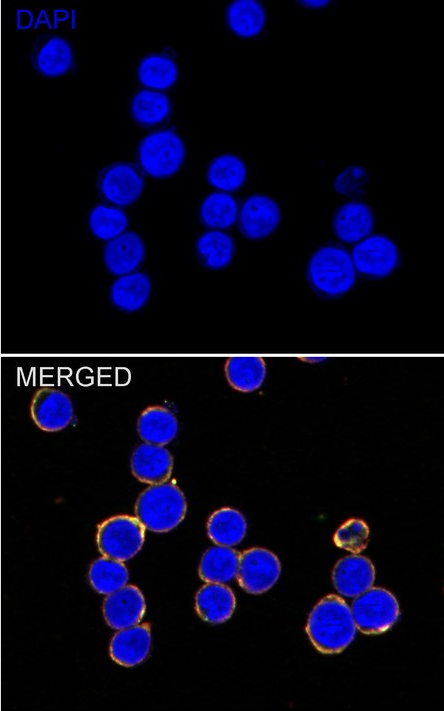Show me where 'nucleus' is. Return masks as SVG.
<instances>
[{"label": "nucleus", "mask_w": 444, "mask_h": 711, "mask_svg": "<svg viewBox=\"0 0 444 711\" xmlns=\"http://www.w3.org/2000/svg\"><path fill=\"white\" fill-rule=\"evenodd\" d=\"M306 279L312 291L322 299L343 297L357 279L350 252L336 242L323 244L308 261Z\"/></svg>", "instance_id": "f257e3e1"}, {"label": "nucleus", "mask_w": 444, "mask_h": 711, "mask_svg": "<svg viewBox=\"0 0 444 711\" xmlns=\"http://www.w3.org/2000/svg\"><path fill=\"white\" fill-rule=\"evenodd\" d=\"M306 632L318 651L334 654L342 652L353 641L356 627L347 603L331 594L312 609Z\"/></svg>", "instance_id": "f03ea898"}, {"label": "nucleus", "mask_w": 444, "mask_h": 711, "mask_svg": "<svg viewBox=\"0 0 444 711\" xmlns=\"http://www.w3.org/2000/svg\"><path fill=\"white\" fill-rule=\"evenodd\" d=\"M186 509L183 492L170 482L148 487L135 504L137 520L144 528L157 533L174 529L184 519Z\"/></svg>", "instance_id": "7ed1b4c3"}, {"label": "nucleus", "mask_w": 444, "mask_h": 711, "mask_svg": "<svg viewBox=\"0 0 444 711\" xmlns=\"http://www.w3.org/2000/svg\"><path fill=\"white\" fill-rule=\"evenodd\" d=\"M186 157L182 138L171 129L149 133L140 141L136 158L142 172L156 179L176 174Z\"/></svg>", "instance_id": "20e7f679"}, {"label": "nucleus", "mask_w": 444, "mask_h": 711, "mask_svg": "<svg viewBox=\"0 0 444 711\" xmlns=\"http://www.w3.org/2000/svg\"><path fill=\"white\" fill-rule=\"evenodd\" d=\"M144 537V527L137 518L117 515L99 524L96 541L103 556L126 561L140 551Z\"/></svg>", "instance_id": "39448f33"}, {"label": "nucleus", "mask_w": 444, "mask_h": 711, "mask_svg": "<svg viewBox=\"0 0 444 711\" xmlns=\"http://www.w3.org/2000/svg\"><path fill=\"white\" fill-rule=\"evenodd\" d=\"M399 605L392 593L374 587L359 594L351 614L356 629L364 634H380L391 628L399 617Z\"/></svg>", "instance_id": "423d86ee"}, {"label": "nucleus", "mask_w": 444, "mask_h": 711, "mask_svg": "<svg viewBox=\"0 0 444 711\" xmlns=\"http://www.w3.org/2000/svg\"><path fill=\"white\" fill-rule=\"evenodd\" d=\"M350 254L356 273L370 280L390 276L400 263L397 245L382 234L368 235L355 243Z\"/></svg>", "instance_id": "0eeeda50"}, {"label": "nucleus", "mask_w": 444, "mask_h": 711, "mask_svg": "<svg viewBox=\"0 0 444 711\" xmlns=\"http://www.w3.org/2000/svg\"><path fill=\"white\" fill-rule=\"evenodd\" d=\"M144 189V176L136 165L115 162L104 167L97 177V190L101 198L116 207L133 204Z\"/></svg>", "instance_id": "6e6552de"}, {"label": "nucleus", "mask_w": 444, "mask_h": 711, "mask_svg": "<svg viewBox=\"0 0 444 711\" xmlns=\"http://www.w3.org/2000/svg\"><path fill=\"white\" fill-rule=\"evenodd\" d=\"M280 572L281 565L277 556L267 549L255 547L239 556L236 576L246 592L261 594L277 582Z\"/></svg>", "instance_id": "1a4fd4ad"}, {"label": "nucleus", "mask_w": 444, "mask_h": 711, "mask_svg": "<svg viewBox=\"0 0 444 711\" xmlns=\"http://www.w3.org/2000/svg\"><path fill=\"white\" fill-rule=\"evenodd\" d=\"M30 60L36 72L47 78L61 77L74 67L71 44L57 34L39 35L33 42Z\"/></svg>", "instance_id": "9d476101"}, {"label": "nucleus", "mask_w": 444, "mask_h": 711, "mask_svg": "<svg viewBox=\"0 0 444 711\" xmlns=\"http://www.w3.org/2000/svg\"><path fill=\"white\" fill-rule=\"evenodd\" d=\"M240 233L252 240L268 237L281 221V210L277 202L263 194L247 197L238 212Z\"/></svg>", "instance_id": "9b49d317"}, {"label": "nucleus", "mask_w": 444, "mask_h": 711, "mask_svg": "<svg viewBox=\"0 0 444 711\" xmlns=\"http://www.w3.org/2000/svg\"><path fill=\"white\" fill-rule=\"evenodd\" d=\"M31 417L44 431L55 432L66 428L73 419V405L67 394L55 388L37 390L31 402Z\"/></svg>", "instance_id": "f8f14e48"}, {"label": "nucleus", "mask_w": 444, "mask_h": 711, "mask_svg": "<svg viewBox=\"0 0 444 711\" xmlns=\"http://www.w3.org/2000/svg\"><path fill=\"white\" fill-rule=\"evenodd\" d=\"M146 610L142 592L133 585L124 586L109 594L103 602V615L113 629H124L137 625Z\"/></svg>", "instance_id": "ddd939ff"}, {"label": "nucleus", "mask_w": 444, "mask_h": 711, "mask_svg": "<svg viewBox=\"0 0 444 711\" xmlns=\"http://www.w3.org/2000/svg\"><path fill=\"white\" fill-rule=\"evenodd\" d=\"M145 258V245L135 232H124L107 241L103 249L106 269L115 276L134 272Z\"/></svg>", "instance_id": "4468645a"}, {"label": "nucleus", "mask_w": 444, "mask_h": 711, "mask_svg": "<svg viewBox=\"0 0 444 711\" xmlns=\"http://www.w3.org/2000/svg\"><path fill=\"white\" fill-rule=\"evenodd\" d=\"M374 223L375 217L370 206L353 200L337 208L333 216L332 227L335 236L340 241L353 244L370 235Z\"/></svg>", "instance_id": "2eb2a0df"}, {"label": "nucleus", "mask_w": 444, "mask_h": 711, "mask_svg": "<svg viewBox=\"0 0 444 711\" xmlns=\"http://www.w3.org/2000/svg\"><path fill=\"white\" fill-rule=\"evenodd\" d=\"M332 580L341 595L358 596L373 585L375 568L368 558L350 555L336 563L332 572Z\"/></svg>", "instance_id": "dca6fc26"}, {"label": "nucleus", "mask_w": 444, "mask_h": 711, "mask_svg": "<svg viewBox=\"0 0 444 711\" xmlns=\"http://www.w3.org/2000/svg\"><path fill=\"white\" fill-rule=\"evenodd\" d=\"M130 465L133 475L139 481L160 484L170 478L173 458L163 446L146 443L136 447Z\"/></svg>", "instance_id": "f3484780"}, {"label": "nucleus", "mask_w": 444, "mask_h": 711, "mask_svg": "<svg viewBox=\"0 0 444 711\" xmlns=\"http://www.w3.org/2000/svg\"><path fill=\"white\" fill-rule=\"evenodd\" d=\"M151 633L148 624L134 625L120 629L110 642V656L121 666L134 667L142 663L149 654Z\"/></svg>", "instance_id": "a211bd4d"}, {"label": "nucleus", "mask_w": 444, "mask_h": 711, "mask_svg": "<svg viewBox=\"0 0 444 711\" xmlns=\"http://www.w3.org/2000/svg\"><path fill=\"white\" fill-rule=\"evenodd\" d=\"M151 281L144 272L134 271L119 276L110 287V301L119 310L135 312L148 301Z\"/></svg>", "instance_id": "6ab92c4d"}, {"label": "nucleus", "mask_w": 444, "mask_h": 711, "mask_svg": "<svg viewBox=\"0 0 444 711\" xmlns=\"http://www.w3.org/2000/svg\"><path fill=\"white\" fill-rule=\"evenodd\" d=\"M236 600L232 590L222 583H209L195 597L198 615L209 623H223L233 614Z\"/></svg>", "instance_id": "aec40b11"}, {"label": "nucleus", "mask_w": 444, "mask_h": 711, "mask_svg": "<svg viewBox=\"0 0 444 711\" xmlns=\"http://www.w3.org/2000/svg\"><path fill=\"white\" fill-rule=\"evenodd\" d=\"M230 31L240 38H252L261 33L266 22L263 5L255 0H235L226 9Z\"/></svg>", "instance_id": "412c9836"}, {"label": "nucleus", "mask_w": 444, "mask_h": 711, "mask_svg": "<svg viewBox=\"0 0 444 711\" xmlns=\"http://www.w3.org/2000/svg\"><path fill=\"white\" fill-rule=\"evenodd\" d=\"M178 422L167 408L152 406L146 408L137 422L140 438L149 444L164 446L174 439Z\"/></svg>", "instance_id": "4be33fe9"}, {"label": "nucleus", "mask_w": 444, "mask_h": 711, "mask_svg": "<svg viewBox=\"0 0 444 711\" xmlns=\"http://www.w3.org/2000/svg\"><path fill=\"white\" fill-rule=\"evenodd\" d=\"M196 254L208 269L220 270L227 267L235 253L233 238L222 230H209L196 241Z\"/></svg>", "instance_id": "5701e85b"}, {"label": "nucleus", "mask_w": 444, "mask_h": 711, "mask_svg": "<svg viewBox=\"0 0 444 711\" xmlns=\"http://www.w3.org/2000/svg\"><path fill=\"white\" fill-rule=\"evenodd\" d=\"M171 110L168 96L150 89L138 91L130 103L131 116L142 127H154L165 122Z\"/></svg>", "instance_id": "b1692460"}, {"label": "nucleus", "mask_w": 444, "mask_h": 711, "mask_svg": "<svg viewBox=\"0 0 444 711\" xmlns=\"http://www.w3.org/2000/svg\"><path fill=\"white\" fill-rule=\"evenodd\" d=\"M137 77L139 82L150 90H167L175 84L178 78V67L171 56L163 53H151L140 61Z\"/></svg>", "instance_id": "393cba45"}, {"label": "nucleus", "mask_w": 444, "mask_h": 711, "mask_svg": "<svg viewBox=\"0 0 444 711\" xmlns=\"http://www.w3.org/2000/svg\"><path fill=\"white\" fill-rule=\"evenodd\" d=\"M239 206L236 199L226 192H213L202 201L199 219L203 226L211 230H224L238 219Z\"/></svg>", "instance_id": "a878e982"}, {"label": "nucleus", "mask_w": 444, "mask_h": 711, "mask_svg": "<svg viewBox=\"0 0 444 711\" xmlns=\"http://www.w3.org/2000/svg\"><path fill=\"white\" fill-rule=\"evenodd\" d=\"M247 168L241 158L234 154H221L210 162L207 181L221 192H233L242 187L246 180Z\"/></svg>", "instance_id": "bb28decb"}, {"label": "nucleus", "mask_w": 444, "mask_h": 711, "mask_svg": "<svg viewBox=\"0 0 444 711\" xmlns=\"http://www.w3.org/2000/svg\"><path fill=\"white\" fill-rule=\"evenodd\" d=\"M247 529L244 516L229 507L215 511L207 522L209 538L219 546H234L240 543Z\"/></svg>", "instance_id": "cd10ccee"}, {"label": "nucleus", "mask_w": 444, "mask_h": 711, "mask_svg": "<svg viewBox=\"0 0 444 711\" xmlns=\"http://www.w3.org/2000/svg\"><path fill=\"white\" fill-rule=\"evenodd\" d=\"M239 556L238 552L227 546L209 548L200 561V578L208 583L232 580L237 574Z\"/></svg>", "instance_id": "c85d7f7f"}, {"label": "nucleus", "mask_w": 444, "mask_h": 711, "mask_svg": "<svg viewBox=\"0 0 444 711\" xmlns=\"http://www.w3.org/2000/svg\"><path fill=\"white\" fill-rule=\"evenodd\" d=\"M225 375L229 384L236 390L251 392L264 382L266 365L260 357H231L226 362Z\"/></svg>", "instance_id": "c756f323"}, {"label": "nucleus", "mask_w": 444, "mask_h": 711, "mask_svg": "<svg viewBox=\"0 0 444 711\" xmlns=\"http://www.w3.org/2000/svg\"><path fill=\"white\" fill-rule=\"evenodd\" d=\"M88 226L97 239L109 241L125 232L128 218L119 207L97 204L89 213Z\"/></svg>", "instance_id": "7c9ffc66"}, {"label": "nucleus", "mask_w": 444, "mask_h": 711, "mask_svg": "<svg viewBox=\"0 0 444 711\" xmlns=\"http://www.w3.org/2000/svg\"><path fill=\"white\" fill-rule=\"evenodd\" d=\"M88 576L98 593L109 595L125 586L129 574L121 561L104 556L91 564Z\"/></svg>", "instance_id": "2f4dec72"}, {"label": "nucleus", "mask_w": 444, "mask_h": 711, "mask_svg": "<svg viewBox=\"0 0 444 711\" xmlns=\"http://www.w3.org/2000/svg\"><path fill=\"white\" fill-rule=\"evenodd\" d=\"M369 184V173L360 165H349L334 179V190L343 196L357 200L366 192Z\"/></svg>", "instance_id": "473e14b6"}, {"label": "nucleus", "mask_w": 444, "mask_h": 711, "mask_svg": "<svg viewBox=\"0 0 444 711\" xmlns=\"http://www.w3.org/2000/svg\"><path fill=\"white\" fill-rule=\"evenodd\" d=\"M369 528L360 519H349L334 534L333 541L339 548L359 553L368 544Z\"/></svg>", "instance_id": "72a5a7b5"}, {"label": "nucleus", "mask_w": 444, "mask_h": 711, "mask_svg": "<svg viewBox=\"0 0 444 711\" xmlns=\"http://www.w3.org/2000/svg\"><path fill=\"white\" fill-rule=\"evenodd\" d=\"M303 6L307 8H312V9H317V8H322L325 7L329 4V1H320V0H313V1H299Z\"/></svg>", "instance_id": "f704fd0d"}, {"label": "nucleus", "mask_w": 444, "mask_h": 711, "mask_svg": "<svg viewBox=\"0 0 444 711\" xmlns=\"http://www.w3.org/2000/svg\"><path fill=\"white\" fill-rule=\"evenodd\" d=\"M305 360H306V361H309V362H312V363H315V362L324 361L325 358H324V357H309V358H306Z\"/></svg>", "instance_id": "c9c22d12"}]
</instances>
